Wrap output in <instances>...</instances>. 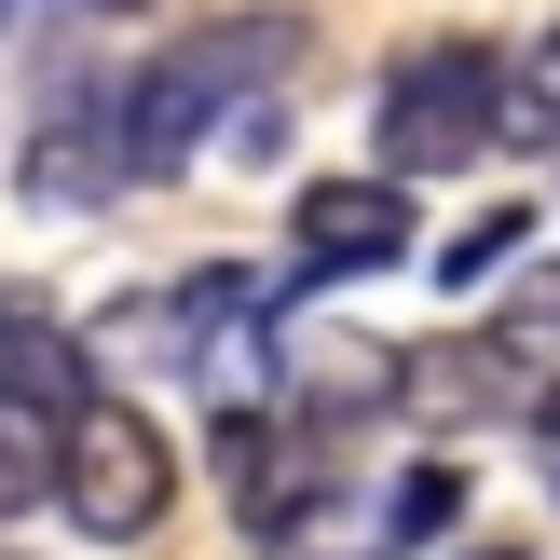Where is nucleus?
Wrapping results in <instances>:
<instances>
[{
	"instance_id": "f257e3e1",
	"label": "nucleus",
	"mask_w": 560,
	"mask_h": 560,
	"mask_svg": "<svg viewBox=\"0 0 560 560\" xmlns=\"http://www.w3.org/2000/svg\"><path fill=\"white\" fill-rule=\"evenodd\" d=\"M288 55H301V14H219V27H191V42H164L151 69L109 96V151H124V178H178L260 82H288Z\"/></svg>"
},
{
	"instance_id": "f03ea898",
	"label": "nucleus",
	"mask_w": 560,
	"mask_h": 560,
	"mask_svg": "<svg viewBox=\"0 0 560 560\" xmlns=\"http://www.w3.org/2000/svg\"><path fill=\"white\" fill-rule=\"evenodd\" d=\"M55 506H69V534L137 547L164 506H178V452H164V424L124 410V397H82L69 424H55Z\"/></svg>"
},
{
	"instance_id": "7ed1b4c3",
	"label": "nucleus",
	"mask_w": 560,
	"mask_h": 560,
	"mask_svg": "<svg viewBox=\"0 0 560 560\" xmlns=\"http://www.w3.org/2000/svg\"><path fill=\"white\" fill-rule=\"evenodd\" d=\"M492 82L506 55L492 42H424L383 69V178H452V164L492 151Z\"/></svg>"
},
{
	"instance_id": "20e7f679",
	"label": "nucleus",
	"mask_w": 560,
	"mask_h": 560,
	"mask_svg": "<svg viewBox=\"0 0 560 560\" xmlns=\"http://www.w3.org/2000/svg\"><path fill=\"white\" fill-rule=\"evenodd\" d=\"M410 246H424V233H410V178H383V164H370V178H315L288 206V288L301 301L355 288V273H397Z\"/></svg>"
},
{
	"instance_id": "39448f33",
	"label": "nucleus",
	"mask_w": 560,
	"mask_h": 560,
	"mask_svg": "<svg viewBox=\"0 0 560 560\" xmlns=\"http://www.w3.org/2000/svg\"><path fill=\"white\" fill-rule=\"evenodd\" d=\"M233 288H246V273H191V288H137V301H109V315L82 328V370H96V383H178L191 342H206V315H219Z\"/></svg>"
},
{
	"instance_id": "423d86ee",
	"label": "nucleus",
	"mask_w": 560,
	"mask_h": 560,
	"mask_svg": "<svg viewBox=\"0 0 560 560\" xmlns=\"http://www.w3.org/2000/svg\"><path fill=\"white\" fill-rule=\"evenodd\" d=\"M0 397L42 410V424H69V410L96 397V370H82V328L55 315V301H27V288H0Z\"/></svg>"
},
{
	"instance_id": "0eeeda50",
	"label": "nucleus",
	"mask_w": 560,
	"mask_h": 560,
	"mask_svg": "<svg viewBox=\"0 0 560 560\" xmlns=\"http://www.w3.org/2000/svg\"><path fill=\"white\" fill-rule=\"evenodd\" d=\"M206 465H219V492H233V520H273V506L301 492V452H288V424H273L260 397H219Z\"/></svg>"
},
{
	"instance_id": "6e6552de",
	"label": "nucleus",
	"mask_w": 560,
	"mask_h": 560,
	"mask_svg": "<svg viewBox=\"0 0 560 560\" xmlns=\"http://www.w3.org/2000/svg\"><path fill=\"white\" fill-rule=\"evenodd\" d=\"M27 191H42V206H96V191H124V151H109V96H69L42 137H27Z\"/></svg>"
},
{
	"instance_id": "1a4fd4ad",
	"label": "nucleus",
	"mask_w": 560,
	"mask_h": 560,
	"mask_svg": "<svg viewBox=\"0 0 560 560\" xmlns=\"http://www.w3.org/2000/svg\"><path fill=\"white\" fill-rule=\"evenodd\" d=\"M260 560H383V506H355V492L301 479L288 506L260 520Z\"/></svg>"
},
{
	"instance_id": "9d476101",
	"label": "nucleus",
	"mask_w": 560,
	"mask_h": 560,
	"mask_svg": "<svg viewBox=\"0 0 560 560\" xmlns=\"http://www.w3.org/2000/svg\"><path fill=\"white\" fill-rule=\"evenodd\" d=\"M547 137H560V27H534L492 82V151H547Z\"/></svg>"
},
{
	"instance_id": "9b49d317",
	"label": "nucleus",
	"mask_w": 560,
	"mask_h": 560,
	"mask_svg": "<svg viewBox=\"0 0 560 560\" xmlns=\"http://www.w3.org/2000/svg\"><path fill=\"white\" fill-rule=\"evenodd\" d=\"M520 246H534V206H492V219H465V233L438 246V288H452V301H465V288H492V273H506Z\"/></svg>"
},
{
	"instance_id": "f8f14e48",
	"label": "nucleus",
	"mask_w": 560,
	"mask_h": 560,
	"mask_svg": "<svg viewBox=\"0 0 560 560\" xmlns=\"http://www.w3.org/2000/svg\"><path fill=\"white\" fill-rule=\"evenodd\" d=\"M465 520V465H410L397 492H383V547H438Z\"/></svg>"
},
{
	"instance_id": "ddd939ff",
	"label": "nucleus",
	"mask_w": 560,
	"mask_h": 560,
	"mask_svg": "<svg viewBox=\"0 0 560 560\" xmlns=\"http://www.w3.org/2000/svg\"><path fill=\"white\" fill-rule=\"evenodd\" d=\"M42 492H55V424L0 397V520H14V506H42Z\"/></svg>"
},
{
	"instance_id": "4468645a",
	"label": "nucleus",
	"mask_w": 560,
	"mask_h": 560,
	"mask_svg": "<svg viewBox=\"0 0 560 560\" xmlns=\"http://www.w3.org/2000/svg\"><path fill=\"white\" fill-rule=\"evenodd\" d=\"M506 328H520V342H560V273H520V315Z\"/></svg>"
},
{
	"instance_id": "2eb2a0df",
	"label": "nucleus",
	"mask_w": 560,
	"mask_h": 560,
	"mask_svg": "<svg viewBox=\"0 0 560 560\" xmlns=\"http://www.w3.org/2000/svg\"><path fill=\"white\" fill-rule=\"evenodd\" d=\"M534 438H547V452H560V383H547V397H534Z\"/></svg>"
},
{
	"instance_id": "dca6fc26",
	"label": "nucleus",
	"mask_w": 560,
	"mask_h": 560,
	"mask_svg": "<svg viewBox=\"0 0 560 560\" xmlns=\"http://www.w3.org/2000/svg\"><path fill=\"white\" fill-rule=\"evenodd\" d=\"M479 560H520V547H479Z\"/></svg>"
}]
</instances>
